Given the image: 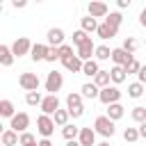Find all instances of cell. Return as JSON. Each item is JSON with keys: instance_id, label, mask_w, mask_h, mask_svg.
<instances>
[{"instance_id": "6da1fadb", "label": "cell", "mask_w": 146, "mask_h": 146, "mask_svg": "<svg viewBox=\"0 0 146 146\" xmlns=\"http://www.w3.org/2000/svg\"><path fill=\"white\" fill-rule=\"evenodd\" d=\"M94 130H96V135H100V137H105V139H112L114 132H116V125H114V121H112L110 116L103 114V116H96Z\"/></svg>"}, {"instance_id": "7a4b0ae2", "label": "cell", "mask_w": 146, "mask_h": 146, "mask_svg": "<svg viewBox=\"0 0 146 146\" xmlns=\"http://www.w3.org/2000/svg\"><path fill=\"white\" fill-rule=\"evenodd\" d=\"M82 94H78V91H73V94H68L66 96V110H68V114H71V119H80L82 114H84V105H82Z\"/></svg>"}, {"instance_id": "3957f363", "label": "cell", "mask_w": 146, "mask_h": 146, "mask_svg": "<svg viewBox=\"0 0 146 146\" xmlns=\"http://www.w3.org/2000/svg\"><path fill=\"white\" fill-rule=\"evenodd\" d=\"M98 100H100L105 107H110V105H114V103H119V100H121V89H119L116 84H110V87L100 89Z\"/></svg>"}, {"instance_id": "277c9868", "label": "cell", "mask_w": 146, "mask_h": 146, "mask_svg": "<svg viewBox=\"0 0 146 146\" xmlns=\"http://www.w3.org/2000/svg\"><path fill=\"white\" fill-rule=\"evenodd\" d=\"M36 132L41 135V139H50V135L55 132V121H52V116L41 114V116L36 119Z\"/></svg>"}, {"instance_id": "5b68a950", "label": "cell", "mask_w": 146, "mask_h": 146, "mask_svg": "<svg viewBox=\"0 0 146 146\" xmlns=\"http://www.w3.org/2000/svg\"><path fill=\"white\" fill-rule=\"evenodd\" d=\"M62 84H64V75L59 73V71H50L48 73V78H46V91L48 94H52V96H57V91L62 89Z\"/></svg>"}, {"instance_id": "8992f818", "label": "cell", "mask_w": 146, "mask_h": 146, "mask_svg": "<svg viewBox=\"0 0 146 146\" xmlns=\"http://www.w3.org/2000/svg\"><path fill=\"white\" fill-rule=\"evenodd\" d=\"M18 84H21V89H25V91L30 94V91H39L41 80H39V75H36V73H21Z\"/></svg>"}, {"instance_id": "52a82bcc", "label": "cell", "mask_w": 146, "mask_h": 146, "mask_svg": "<svg viewBox=\"0 0 146 146\" xmlns=\"http://www.w3.org/2000/svg\"><path fill=\"white\" fill-rule=\"evenodd\" d=\"M9 128H11L14 132H18V135L27 132V128H30V114H27V112H18V114L9 121Z\"/></svg>"}, {"instance_id": "ba28073f", "label": "cell", "mask_w": 146, "mask_h": 146, "mask_svg": "<svg viewBox=\"0 0 146 146\" xmlns=\"http://www.w3.org/2000/svg\"><path fill=\"white\" fill-rule=\"evenodd\" d=\"M87 11H89V16L91 18H107L110 16V7L105 5V2H100V0H91L89 5H87Z\"/></svg>"}, {"instance_id": "9c48e42d", "label": "cell", "mask_w": 146, "mask_h": 146, "mask_svg": "<svg viewBox=\"0 0 146 146\" xmlns=\"http://www.w3.org/2000/svg\"><path fill=\"white\" fill-rule=\"evenodd\" d=\"M32 41L27 39V36H18L14 43H11V52H14V57H23V55H30L32 52Z\"/></svg>"}, {"instance_id": "30bf717a", "label": "cell", "mask_w": 146, "mask_h": 146, "mask_svg": "<svg viewBox=\"0 0 146 146\" xmlns=\"http://www.w3.org/2000/svg\"><path fill=\"white\" fill-rule=\"evenodd\" d=\"M57 110H62V107H59V98L52 96V94H46V96H43V103H41V112L48 114V116H55Z\"/></svg>"}, {"instance_id": "8fae6325", "label": "cell", "mask_w": 146, "mask_h": 146, "mask_svg": "<svg viewBox=\"0 0 146 146\" xmlns=\"http://www.w3.org/2000/svg\"><path fill=\"white\" fill-rule=\"evenodd\" d=\"M46 41H48L50 48H59V46H64V30H62V27H50L48 34H46Z\"/></svg>"}, {"instance_id": "7c38bea8", "label": "cell", "mask_w": 146, "mask_h": 146, "mask_svg": "<svg viewBox=\"0 0 146 146\" xmlns=\"http://www.w3.org/2000/svg\"><path fill=\"white\" fill-rule=\"evenodd\" d=\"M94 55H96V43H94L91 39L78 48V57H80L82 62H89V59H94Z\"/></svg>"}, {"instance_id": "4fadbf2b", "label": "cell", "mask_w": 146, "mask_h": 146, "mask_svg": "<svg viewBox=\"0 0 146 146\" xmlns=\"http://www.w3.org/2000/svg\"><path fill=\"white\" fill-rule=\"evenodd\" d=\"M132 57H135V55L125 52L123 48H112V62H114V66H125Z\"/></svg>"}, {"instance_id": "5bb4252c", "label": "cell", "mask_w": 146, "mask_h": 146, "mask_svg": "<svg viewBox=\"0 0 146 146\" xmlns=\"http://www.w3.org/2000/svg\"><path fill=\"white\" fill-rule=\"evenodd\" d=\"M116 32H119V27H112L110 23H105V21H103V23L98 25V32H96V34H98V39L107 41V39H114V36H116Z\"/></svg>"}, {"instance_id": "9a60e30c", "label": "cell", "mask_w": 146, "mask_h": 146, "mask_svg": "<svg viewBox=\"0 0 146 146\" xmlns=\"http://www.w3.org/2000/svg\"><path fill=\"white\" fill-rule=\"evenodd\" d=\"M0 141H2V146H18V141H21V135H18V132H14L11 128H7V130H2V135H0Z\"/></svg>"}, {"instance_id": "2e32d148", "label": "cell", "mask_w": 146, "mask_h": 146, "mask_svg": "<svg viewBox=\"0 0 146 146\" xmlns=\"http://www.w3.org/2000/svg\"><path fill=\"white\" fill-rule=\"evenodd\" d=\"M78 141H80L82 146H96V130H94V128H82Z\"/></svg>"}, {"instance_id": "e0dca14e", "label": "cell", "mask_w": 146, "mask_h": 146, "mask_svg": "<svg viewBox=\"0 0 146 146\" xmlns=\"http://www.w3.org/2000/svg\"><path fill=\"white\" fill-rule=\"evenodd\" d=\"M46 55H48V43H34L32 46V62H46Z\"/></svg>"}, {"instance_id": "ac0fdd59", "label": "cell", "mask_w": 146, "mask_h": 146, "mask_svg": "<svg viewBox=\"0 0 146 146\" xmlns=\"http://www.w3.org/2000/svg\"><path fill=\"white\" fill-rule=\"evenodd\" d=\"M80 94H82V98L94 100V98H98V96H100V89H98L94 82H84V84L80 87Z\"/></svg>"}, {"instance_id": "d6986e66", "label": "cell", "mask_w": 146, "mask_h": 146, "mask_svg": "<svg viewBox=\"0 0 146 146\" xmlns=\"http://www.w3.org/2000/svg\"><path fill=\"white\" fill-rule=\"evenodd\" d=\"M98 25H100V23H98L96 18H91L89 14H87L84 18H80V30H82V32H87V34H91V32H98Z\"/></svg>"}, {"instance_id": "ffe728a7", "label": "cell", "mask_w": 146, "mask_h": 146, "mask_svg": "<svg viewBox=\"0 0 146 146\" xmlns=\"http://www.w3.org/2000/svg\"><path fill=\"white\" fill-rule=\"evenodd\" d=\"M16 114H18V112L14 110V103H11L9 98H2V100H0V116H5V119L11 121Z\"/></svg>"}, {"instance_id": "44dd1931", "label": "cell", "mask_w": 146, "mask_h": 146, "mask_svg": "<svg viewBox=\"0 0 146 146\" xmlns=\"http://www.w3.org/2000/svg\"><path fill=\"white\" fill-rule=\"evenodd\" d=\"M100 73V66H98V59H89V62H84V66H82V75H87V78H96Z\"/></svg>"}, {"instance_id": "7402d4cb", "label": "cell", "mask_w": 146, "mask_h": 146, "mask_svg": "<svg viewBox=\"0 0 146 146\" xmlns=\"http://www.w3.org/2000/svg\"><path fill=\"white\" fill-rule=\"evenodd\" d=\"M64 64V68L66 71H71V73H82V66H84V62L75 55V57H71V59H66V62H62Z\"/></svg>"}, {"instance_id": "603a6c76", "label": "cell", "mask_w": 146, "mask_h": 146, "mask_svg": "<svg viewBox=\"0 0 146 146\" xmlns=\"http://www.w3.org/2000/svg\"><path fill=\"white\" fill-rule=\"evenodd\" d=\"M80 130H82V128H78L75 123H68V125H64V128H62V137H64L66 141H73V139H78V137H80Z\"/></svg>"}, {"instance_id": "cb8c5ba5", "label": "cell", "mask_w": 146, "mask_h": 146, "mask_svg": "<svg viewBox=\"0 0 146 146\" xmlns=\"http://www.w3.org/2000/svg\"><path fill=\"white\" fill-rule=\"evenodd\" d=\"M0 64L7 68L14 64V52H11V46H0Z\"/></svg>"}, {"instance_id": "d4e9b609", "label": "cell", "mask_w": 146, "mask_h": 146, "mask_svg": "<svg viewBox=\"0 0 146 146\" xmlns=\"http://www.w3.org/2000/svg\"><path fill=\"white\" fill-rule=\"evenodd\" d=\"M110 75H112V84H121V82H125V78H128V73H125L123 66H112V68H110Z\"/></svg>"}, {"instance_id": "484cf974", "label": "cell", "mask_w": 146, "mask_h": 146, "mask_svg": "<svg viewBox=\"0 0 146 146\" xmlns=\"http://www.w3.org/2000/svg\"><path fill=\"white\" fill-rule=\"evenodd\" d=\"M91 82H94L98 89H105V87H110V82H112V75H110V71H103V68H100V73H98V75H96Z\"/></svg>"}, {"instance_id": "4316f807", "label": "cell", "mask_w": 146, "mask_h": 146, "mask_svg": "<svg viewBox=\"0 0 146 146\" xmlns=\"http://www.w3.org/2000/svg\"><path fill=\"white\" fill-rule=\"evenodd\" d=\"M123 114H125V110H123V105H121V103H114V105H110V107H107V112H105V116H110L114 123H116V121H119Z\"/></svg>"}, {"instance_id": "83f0119b", "label": "cell", "mask_w": 146, "mask_h": 146, "mask_svg": "<svg viewBox=\"0 0 146 146\" xmlns=\"http://www.w3.org/2000/svg\"><path fill=\"white\" fill-rule=\"evenodd\" d=\"M144 94H146V87L141 82H130L128 84V96L130 98H141Z\"/></svg>"}, {"instance_id": "f1b7e54d", "label": "cell", "mask_w": 146, "mask_h": 146, "mask_svg": "<svg viewBox=\"0 0 146 146\" xmlns=\"http://www.w3.org/2000/svg\"><path fill=\"white\" fill-rule=\"evenodd\" d=\"M71 114H68V110H57L55 112V116H52V121H55V125H59V128H64V125H68L71 121Z\"/></svg>"}, {"instance_id": "f546056e", "label": "cell", "mask_w": 146, "mask_h": 146, "mask_svg": "<svg viewBox=\"0 0 146 146\" xmlns=\"http://www.w3.org/2000/svg\"><path fill=\"white\" fill-rule=\"evenodd\" d=\"M75 55H78V50H73L71 43L59 46V62H66V59H71V57H75Z\"/></svg>"}, {"instance_id": "4dcf8cb0", "label": "cell", "mask_w": 146, "mask_h": 146, "mask_svg": "<svg viewBox=\"0 0 146 146\" xmlns=\"http://www.w3.org/2000/svg\"><path fill=\"white\" fill-rule=\"evenodd\" d=\"M25 103L30 105V107H41V103H43V96H41V91H30V94H25Z\"/></svg>"}, {"instance_id": "1f68e13d", "label": "cell", "mask_w": 146, "mask_h": 146, "mask_svg": "<svg viewBox=\"0 0 146 146\" xmlns=\"http://www.w3.org/2000/svg\"><path fill=\"white\" fill-rule=\"evenodd\" d=\"M121 48H123L125 52H130V55H135V50L139 48V41H137L135 36H125V39H123V46H121Z\"/></svg>"}, {"instance_id": "d6a6232c", "label": "cell", "mask_w": 146, "mask_h": 146, "mask_svg": "<svg viewBox=\"0 0 146 146\" xmlns=\"http://www.w3.org/2000/svg\"><path fill=\"white\" fill-rule=\"evenodd\" d=\"M130 116H132V121H137V123H144V121H146V107H144V105H137V107H132Z\"/></svg>"}, {"instance_id": "836d02e7", "label": "cell", "mask_w": 146, "mask_h": 146, "mask_svg": "<svg viewBox=\"0 0 146 146\" xmlns=\"http://www.w3.org/2000/svg\"><path fill=\"white\" fill-rule=\"evenodd\" d=\"M105 23H110L112 27H121V23H123V14H121V11H110V16L105 18Z\"/></svg>"}, {"instance_id": "e575fe53", "label": "cell", "mask_w": 146, "mask_h": 146, "mask_svg": "<svg viewBox=\"0 0 146 146\" xmlns=\"http://www.w3.org/2000/svg\"><path fill=\"white\" fill-rule=\"evenodd\" d=\"M89 39H91V36H89L87 32H82V30H75V32H73V46H75V48H80V46L87 43Z\"/></svg>"}, {"instance_id": "d590c367", "label": "cell", "mask_w": 146, "mask_h": 146, "mask_svg": "<svg viewBox=\"0 0 146 146\" xmlns=\"http://www.w3.org/2000/svg\"><path fill=\"white\" fill-rule=\"evenodd\" d=\"M98 62H105V59H112V50L107 46H96V55H94Z\"/></svg>"}, {"instance_id": "8d00e7d4", "label": "cell", "mask_w": 146, "mask_h": 146, "mask_svg": "<svg viewBox=\"0 0 146 146\" xmlns=\"http://www.w3.org/2000/svg\"><path fill=\"white\" fill-rule=\"evenodd\" d=\"M123 139H125L128 144H135V141L139 139V128H125V130H123Z\"/></svg>"}, {"instance_id": "74e56055", "label": "cell", "mask_w": 146, "mask_h": 146, "mask_svg": "<svg viewBox=\"0 0 146 146\" xmlns=\"http://www.w3.org/2000/svg\"><path fill=\"white\" fill-rule=\"evenodd\" d=\"M36 144H39V141H36V137H34L30 130L21 135V141H18V146H36Z\"/></svg>"}, {"instance_id": "f35d334b", "label": "cell", "mask_w": 146, "mask_h": 146, "mask_svg": "<svg viewBox=\"0 0 146 146\" xmlns=\"http://www.w3.org/2000/svg\"><path fill=\"white\" fill-rule=\"evenodd\" d=\"M123 68H125V73L130 75V73H139V68H141V64H139V62H137V59L132 57V59H130V62H128V64H125Z\"/></svg>"}, {"instance_id": "ab89813d", "label": "cell", "mask_w": 146, "mask_h": 146, "mask_svg": "<svg viewBox=\"0 0 146 146\" xmlns=\"http://www.w3.org/2000/svg\"><path fill=\"white\" fill-rule=\"evenodd\" d=\"M59 59V48H50L48 46V55H46V62H57Z\"/></svg>"}, {"instance_id": "60d3db41", "label": "cell", "mask_w": 146, "mask_h": 146, "mask_svg": "<svg viewBox=\"0 0 146 146\" xmlns=\"http://www.w3.org/2000/svg\"><path fill=\"white\" fill-rule=\"evenodd\" d=\"M137 82H141V84L146 87V64H141V68H139V73H137Z\"/></svg>"}, {"instance_id": "b9f144b4", "label": "cell", "mask_w": 146, "mask_h": 146, "mask_svg": "<svg viewBox=\"0 0 146 146\" xmlns=\"http://www.w3.org/2000/svg\"><path fill=\"white\" fill-rule=\"evenodd\" d=\"M139 25H141V27H146V7L139 11Z\"/></svg>"}, {"instance_id": "7bdbcfd3", "label": "cell", "mask_w": 146, "mask_h": 146, "mask_svg": "<svg viewBox=\"0 0 146 146\" xmlns=\"http://www.w3.org/2000/svg\"><path fill=\"white\" fill-rule=\"evenodd\" d=\"M11 5H14V7H16V9H23V7H25V5H27V2H25V0H14V2H11Z\"/></svg>"}, {"instance_id": "ee69618b", "label": "cell", "mask_w": 146, "mask_h": 146, "mask_svg": "<svg viewBox=\"0 0 146 146\" xmlns=\"http://www.w3.org/2000/svg\"><path fill=\"white\" fill-rule=\"evenodd\" d=\"M116 5H119V9H125V7H130V0H116Z\"/></svg>"}, {"instance_id": "f6af8a7d", "label": "cell", "mask_w": 146, "mask_h": 146, "mask_svg": "<svg viewBox=\"0 0 146 146\" xmlns=\"http://www.w3.org/2000/svg\"><path fill=\"white\" fill-rule=\"evenodd\" d=\"M139 137H144V139H146V121H144V123H139Z\"/></svg>"}, {"instance_id": "bcb514c9", "label": "cell", "mask_w": 146, "mask_h": 146, "mask_svg": "<svg viewBox=\"0 0 146 146\" xmlns=\"http://www.w3.org/2000/svg\"><path fill=\"white\" fill-rule=\"evenodd\" d=\"M36 146H52V141H50V139H39Z\"/></svg>"}, {"instance_id": "7dc6e473", "label": "cell", "mask_w": 146, "mask_h": 146, "mask_svg": "<svg viewBox=\"0 0 146 146\" xmlns=\"http://www.w3.org/2000/svg\"><path fill=\"white\" fill-rule=\"evenodd\" d=\"M66 146H82V144H80L78 139H73V141H66Z\"/></svg>"}, {"instance_id": "c3c4849f", "label": "cell", "mask_w": 146, "mask_h": 146, "mask_svg": "<svg viewBox=\"0 0 146 146\" xmlns=\"http://www.w3.org/2000/svg\"><path fill=\"white\" fill-rule=\"evenodd\" d=\"M96 146H112V144H110V141L105 139V141H100V144H96Z\"/></svg>"}]
</instances>
